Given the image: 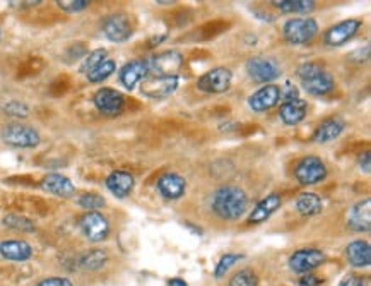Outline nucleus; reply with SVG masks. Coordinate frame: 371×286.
I'll return each mask as SVG.
<instances>
[{
    "instance_id": "obj_1",
    "label": "nucleus",
    "mask_w": 371,
    "mask_h": 286,
    "mask_svg": "<svg viewBox=\"0 0 371 286\" xmlns=\"http://www.w3.org/2000/svg\"><path fill=\"white\" fill-rule=\"evenodd\" d=\"M210 209L216 216L226 221L240 220L248 211V196L243 189L225 185L210 197Z\"/></svg>"
},
{
    "instance_id": "obj_2",
    "label": "nucleus",
    "mask_w": 371,
    "mask_h": 286,
    "mask_svg": "<svg viewBox=\"0 0 371 286\" xmlns=\"http://www.w3.org/2000/svg\"><path fill=\"white\" fill-rule=\"evenodd\" d=\"M298 78L305 91L311 96H327L335 88L334 75L327 73L323 65L317 62H306V64L299 65Z\"/></svg>"
},
{
    "instance_id": "obj_3",
    "label": "nucleus",
    "mask_w": 371,
    "mask_h": 286,
    "mask_svg": "<svg viewBox=\"0 0 371 286\" xmlns=\"http://www.w3.org/2000/svg\"><path fill=\"white\" fill-rule=\"evenodd\" d=\"M327 165L322 161V158L315 157V154L303 157L294 166V179L303 187L322 184L327 179Z\"/></svg>"
},
{
    "instance_id": "obj_4",
    "label": "nucleus",
    "mask_w": 371,
    "mask_h": 286,
    "mask_svg": "<svg viewBox=\"0 0 371 286\" xmlns=\"http://www.w3.org/2000/svg\"><path fill=\"white\" fill-rule=\"evenodd\" d=\"M2 141L7 146H12V148L31 149L40 144L41 136L35 127L19 124V122H12V124H7L2 129Z\"/></svg>"
},
{
    "instance_id": "obj_5",
    "label": "nucleus",
    "mask_w": 371,
    "mask_h": 286,
    "mask_svg": "<svg viewBox=\"0 0 371 286\" xmlns=\"http://www.w3.org/2000/svg\"><path fill=\"white\" fill-rule=\"evenodd\" d=\"M244 69H247L248 78H250L252 81L264 84V86L265 84H272L276 79H279L282 74L279 62H277L276 58L264 55L248 58Z\"/></svg>"
},
{
    "instance_id": "obj_6",
    "label": "nucleus",
    "mask_w": 371,
    "mask_h": 286,
    "mask_svg": "<svg viewBox=\"0 0 371 286\" xmlns=\"http://www.w3.org/2000/svg\"><path fill=\"white\" fill-rule=\"evenodd\" d=\"M318 35V23L313 18H294L286 21L282 36L289 45L310 43Z\"/></svg>"
},
{
    "instance_id": "obj_7",
    "label": "nucleus",
    "mask_w": 371,
    "mask_h": 286,
    "mask_svg": "<svg viewBox=\"0 0 371 286\" xmlns=\"http://www.w3.org/2000/svg\"><path fill=\"white\" fill-rule=\"evenodd\" d=\"M180 86L178 75H147L141 83V92L146 98L164 100L175 95Z\"/></svg>"
},
{
    "instance_id": "obj_8",
    "label": "nucleus",
    "mask_w": 371,
    "mask_h": 286,
    "mask_svg": "<svg viewBox=\"0 0 371 286\" xmlns=\"http://www.w3.org/2000/svg\"><path fill=\"white\" fill-rule=\"evenodd\" d=\"M231 84H233V73L227 67H214L197 79V90L209 95H221L230 91Z\"/></svg>"
},
{
    "instance_id": "obj_9",
    "label": "nucleus",
    "mask_w": 371,
    "mask_h": 286,
    "mask_svg": "<svg viewBox=\"0 0 371 286\" xmlns=\"http://www.w3.org/2000/svg\"><path fill=\"white\" fill-rule=\"evenodd\" d=\"M327 255L326 252L320 249H301L296 250L294 254H291L288 260L291 271H294L296 275H310L311 271L322 266L326 263Z\"/></svg>"
},
{
    "instance_id": "obj_10",
    "label": "nucleus",
    "mask_w": 371,
    "mask_h": 286,
    "mask_svg": "<svg viewBox=\"0 0 371 286\" xmlns=\"http://www.w3.org/2000/svg\"><path fill=\"white\" fill-rule=\"evenodd\" d=\"M84 237L92 243H100L107 240L109 235V221L103 213L87 211L79 221Z\"/></svg>"
},
{
    "instance_id": "obj_11",
    "label": "nucleus",
    "mask_w": 371,
    "mask_h": 286,
    "mask_svg": "<svg viewBox=\"0 0 371 286\" xmlns=\"http://www.w3.org/2000/svg\"><path fill=\"white\" fill-rule=\"evenodd\" d=\"M362 26L361 19H344L340 23L334 24L332 28H328L323 35V43L330 48H337V46H343L348 43L349 40H353L357 35Z\"/></svg>"
},
{
    "instance_id": "obj_12",
    "label": "nucleus",
    "mask_w": 371,
    "mask_h": 286,
    "mask_svg": "<svg viewBox=\"0 0 371 286\" xmlns=\"http://www.w3.org/2000/svg\"><path fill=\"white\" fill-rule=\"evenodd\" d=\"M147 60L151 75H178V70L183 65V55L178 50H166Z\"/></svg>"
},
{
    "instance_id": "obj_13",
    "label": "nucleus",
    "mask_w": 371,
    "mask_h": 286,
    "mask_svg": "<svg viewBox=\"0 0 371 286\" xmlns=\"http://www.w3.org/2000/svg\"><path fill=\"white\" fill-rule=\"evenodd\" d=\"M103 33L104 36L108 38L109 41L113 43H124V41L130 40V36L134 35V28L132 23H130V18L127 14H112L108 16L107 19L103 21Z\"/></svg>"
},
{
    "instance_id": "obj_14",
    "label": "nucleus",
    "mask_w": 371,
    "mask_h": 286,
    "mask_svg": "<svg viewBox=\"0 0 371 286\" xmlns=\"http://www.w3.org/2000/svg\"><path fill=\"white\" fill-rule=\"evenodd\" d=\"M92 102H95L98 112L108 117L120 115L125 108V96L120 91L112 90V88H101V90L96 91Z\"/></svg>"
},
{
    "instance_id": "obj_15",
    "label": "nucleus",
    "mask_w": 371,
    "mask_h": 286,
    "mask_svg": "<svg viewBox=\"0 0 371 286\" xmlns=\"http://www.w3.org/2000/svg\"><path fill=\"white\" fill-rule=\"evenodd\" d=\"M149 75V60L147 58H136L125 64L118 73V79H120L122 86L125 90L132 91Z\"/></svg>"
},
{
    "instance_id": "obj_16",
    "label": "nucleus",
    "mask_w": 371,
    "mask_h": 286,
    "mask_svg": "<svg viewBox=\"0 0 371 286\" xmlns=\"http://www.w3.org/2000/svg\"><path fill=\"white\" fill-rule=\"evenodd\" d=\"M281 103V86L277 84H265V86L257 90L254 95L248 98V107L257 113L269 112L274 107Z\"/></svg>"
},
{
    "instance_id": "obj_17",
    "label": "nucleus",
    "mask_w": 371,
    "mask_h": 286,
    "mask_svg": "<svg viewBox=\"0 0 371 286\" xmlns=\"http://www.w3.org/2000/svg\"><path fill=\"white\" fill-rule=\"evenodd\" d=\"M156 187H158V192L161 194V197H164L166 201H178L187 192V180L178 174L168 171V174L159 176Z\"/></svg>"
},
{
    "instance_id": "obj_18",
    "label": "nucleus",
    "mask_w": 371,
    "mask_h": 286,
    "mask_svg": "<svg viewBox=\"0 0 371 286\" xmlns=\"http://www.w3.org/2000/svg\"><path fill=\"white\" fill-rule=\"evenodd\" d=\"M136 179L127 170H115L107 176V189L117 199H125L132 194Z\"/></svg>"
},
{
    "instance_id": "obj_19",
    "label": "nucleus",
    "mask_w": 371,
    "mask_h": 286,
    "mask_svg": "<svg viewBox=\"0 0 371 286\" xmlns=\"http://www.w3.org/2000/svg\"><path fill=\"white\" fill-rule=\"evenodd\" d=\"M348 226L356 233H366L371 230V199L360 201L353 206L349 211Z\"/></svg>"
},
{
    "instance_id": "obj_20",
    "label": "nucleus",
    "mask_w": 371,
    "mask_h": 286,
    "mask_svg": "<svg viewBox=\"0 0 371 286\" xmlns=\"http://www.w3.org/2000/svg\"><path fill=\"white\" fill-rule=\"evenodd\" d=\"M41 189L48 194H53L57 197H64V199H69L75 194V185L72 184V180L69 176L62 175V174H48L41 180Z\"/></svg>"
},
{
    "instance_id": "obj_21",
    "label": "nucleus",
    "mask_w": 371,
    "mask_h": 286,
    "mask_svg": "<svg viewBox=\"0 0 371 286\" xmlns=\"http://www.w3.org/2000/svg\"><path fill=\"white\" fill-rule=\"evenodd\" d=\"M281 206H282V196L277 194V192H272V194L264 197V199L255 206L254 211H250V214H248L247 221L250 223V225H260V223L267 221L269 218L281 208Z\"/></svg>"
},
{
    "instance_id": "obj_22",
    "label": "nucleus",
    "mask_w": 371,
    "mask_h": 286,
    "mask_svg": "<svg viewBox=\"0 0 371 286\" xmlns=\"http://www.w3.org/2000/svg\"><path fill=\"white\" fill-rule=\"evenodd\" d=\"M308 115V103L301 98L288 100L282 102L279 108V119L286 125H298L306 119Z\"/></svg>"
},
{
    "instance_id": "obj_23",
    "label": "nucleus",
    "mask_w": 371,
    "mask_h": 286,
    "mask_svg": "<svg viewBox=\"0 0 371 286\" xmlns=\"http://www.w3.org/2000/svg\"><path fill=\"white\" fill-rule=\"evenodd\" d=\"M344 129H345V122L344 119H340V117H330V119H326L317 129H315L313 142H317V144H327V142L335 141V139L344 132Z\"/></svg>"
},
{
    "instance_id": "obj_24",
    "label": "nucleus",
    "mask_w": 371,
    "mask_h": 286,
    "mask_svg": "<svg viewBox=\"0 0 371 286\" xmlns=\"http://www.w3.org/2000/svg\"><path fill=\"white\" fill-rule=\"evenodd\" d=\"M0 255L14 263H26L33 258V247L26 240H4L0 242Z\"/></svg>"
},
{
    "instance_id": "obj_25",
    "label": "nucleus",
    "mask_w": 371,
    "mask_h": 286,
    "mask_svg": "<svg viewBox=\"0 0 371 286\" xmlns=\"http://www.w3.org/2000/svg\"><path fill=\"white\" fill-rule=\"evenodd\" d=\"M345 258L353 268L365 269L371 264V247L366 240H354L345 247Z\"/></svg>"
},
{
    "instance_id": "obj_26",
    "label": "nucleus",
    "mask_w": 371,
    "mask_h": 286,
    "mask_svg": "<svg viewBox=\"0 0 371 286\" xmlns=\"http://www.w3.org/2000/svg\"><path fill=\"white\" fill-rule=\"evenodd\" d=\"M296 211L301 216H317V214L323 211L322 197L318 194H313V192H303L296 199Z\"/></svg>"
},
{
    "instance_id": "obj_27",
    "label": "nucleus",
    "mask_w": 371,
    "mask_h": 286,
    "mask_svg": "<svg viewBox=\"0 0 371 286\" xmlns=\"http://www.w3.org/2000/svg\"><path fill=\"white\" fill-rule=\"evenodd\" d=\"M272 6L284 14H308V12L315 11L317 2L313 0H274Z\"/></svg>"
},
{
    "instance_id": "obj_28",
    "label": "nucleus",
    "mask_w": 371,
    "mask_h": 286,
    "mask_svg": "<svg viewBox=\"0 0 371 286\" xmlns=\"http://www.w3.org/2000/svg\"><path fill=\"white\" fill-rule=\"evenodd\" d=\"M107 263H108V254L100 249L86 252V254L81 258V268L86 269V271H100V269L107 266Z\"/></svg>"
},
{
    "instance_id": "obj_29",
    "label": "nucleus",
    "mask_w": 371,
    "mask_h": 286,
    "mask_svg": "<svg viewBox=\"0 0 371 286\" xmlns=\"http://www.w3.org/2000/svg\"><path fill=\"white\" fill-rule=\"evenodd\" d=\"M117 70V62L113 58H104L100 65H96L91 73H87V81L92 84H98L107 81L112 74H115Z\"/></svg>"
},
{
    "instance_id": "obj_30",
    "label": "nucleus",
    "mask_w": 371,
    "mask_h": 286,
    "mask_svg": "<svg viewBox=\"0 0 371 286\" xmlns=\"http://www.w3.org/2000/svg\"><path fill=\"white\" fill-rule=\"evenodd\" d=\"M2 223L6 228L21 231V233H33V231L36 230L35 223L29 220V218L21 216V214H14V213L7 214V216L2 220Z\"/></svg>"
},
{
    "instance_id": "obj_31",
    "label": "nucleus",
    "mask_w": 371,
    "mask_h": 286,
    "mask_svg": "<svg viewBox=\"0 0 371 286\" xmlns=\"http://www.w3.org/2000/svg\"><path fill=\"white\" fill-rule=\"evenodd\" d=\"M242 259H243L242 254H231V252H227V254H225L221 259H219L216 268H214V277H216V280H222V277L226 276V272Z\"/></svg>"
},
{
    "instance_id": "obj_32",
    "label": "nucleus",
    "mask_w": 371,
    "mask_h": 286,
    "mask_svg": "<svg viewBox=\"0 0 371 286\" xmlns=\"http://www.w3.org/2000/svg\"><path fill=\"white\" fill-rule=\"evenodd\" d=\"M77 204L87 209V211H98V209H103L107 206V201H104L103 196L96 194V192H86V194L79 197Z\"/></svg>"
},
{
    "instance_id": "obj_33",
    "label": "nucleus",
    "mask_w": 371,
    "mask_h": 286,
    "mask_svg": "<svg viewBox=\"0 0 371 286\" xmlns=\"http://www.w3.org/2000/svg\"><path fill=\"white\" fill-rule=\"evenodd\" d=\"M227 286H259V276L252 269H242L233 275Z\"/></svg>"
},
{
    "instance_id": "obj_34",
    "label": "nucleus",
    "mask_w": 371,
    "mask_h": 286,
    "mask_svg": "<svg viewBox=\"0 0 371 286\" xmlns=\"http://www.w3.org/2000/svg\"><path fill=\"white\" fill-rule=\"evenodd\" d=\"M104 58H107V50H104V48L95 50V52H91L90 55L84 57V60H82V64H81V69H79V70H81L82 74L91 73V70L95 69L96 65H100L101 62L104 60Z\"/></svg>"
},
{
    "instance_id": "obj_35",
    "label": "nucleus",
    "mask_w": 371,
    "mask_h": 286,
    "mask_svg": "<svg viewBox=\"0 0 371 286\" xmlns=\"http://www.w3.org/2000/svg\"><path fill=\"white\" fill-rule=\"evenodd\" d=\"M4 112L9 117H16V119H26L29 115V107L23 102H9L4 105Z\"/></svg>"
},
{
    "instance_id": "obj_36",
    "label": "nucleus",
    "mask_w": 371,
    "mask_h": 286,
    "mask_svg": "<svg viewBox=\"0 0 371 286\" xmlns=\"http://www.w3.org/2000/svg\"><path fill=\"white\" fill-rule=\"evenodd\" d=\"M57 6L65 12H81L91 6L87 0H58Z\"/></svg>"
},
{
    "instance_id": "obj_37",
    "label": "nucleus",
    "mask_w": 371,
    "mask_h": 286,
    "mask_svg": "<svg viewBox=\"0 0 371 286\" xmlns=\"http://www.w3.org/2000/svg\"><path fill=\"white\" fill-rule=\"evenodd\" d=\"M36 286H74V285H72V281L67 280V277L52 276V277H45V280H41Z\"/></svg>"
},
{
    "instance_id": "obj_38",
    "label": "nucleus",
    "mask_w": 371,
    "mask_h": 286,
    "mask_svg": "<svg viewBox=\"0 0 371 286\" xmlns=\"http://www.w3.org/2000/svg\"><path fill=\"white\" fill-rule=\"evenodd\" d=\"M337 286H370V283H368V280H366V277L345 275Z\"/></svg>"
},
{
    "instance_id": "obj_39",
    "label": "nucleus",
    "mask_w": 371,
    "mask_h": 286,
    "mask_svg": "<svg viewBox=\"0 0 371 286\" xmlns=\"http://www.w3.org/2000/svg\"><path fill=\"white\" fill-rule=\"evenodd\" d=\"M348 58L351 62H357V64H362V62H368L370 60V46H365V48L356 50V52H353Z\"/></svg>"
},
{
    "instance_id": "obj_40",
    "label": "nucleus",
    "mask_w": 371,
    "mask_h": 286,
    "mask_svg": "<svg viewBox=\"0 0 371 286\" xmlns=\"http://www.w3.org/2000/svg\"><path fill=\"white\" fill-rule=\"evenodd\" d=\"M323 280L317 275H303L301 280H299L298 286H322Z\"/></svg>"
},
{
    "instance_id": "obj_41",
    "label": "nucleus",
    "mask_w": 371,
    "mask_h": 286,
    "mask_svg": "<svg viewBox=\"0 0 371 286\" xmlns=\"http://www.w3.org/2000/svg\"><path fill=\"white\" fill-rule=\"evenodd\" d=\"M360 168L365 174H370L371 170V157H370V151H366L365 154H361L360 157Z\"/></svg>"
},
{
    "instance_id": "obj_42",
    "label": "nucleus",
    "mask_w": 371,
    "mask_h": 286,
    "mask_svg": "<svg viewBox=\"0 0 371 286\" xmlns=\"http://www.w3.org/2000/svg\"><path fill=\"white\" fill-rule=\"evenodd\" d=\"M168 285H170V286H188L183 280H180V277H173V280H170V283H168Z\"/></svg>"
},
{
    "instance_id": "obj_43",
    "label": "nucleus",
    "mask_w": 371,
    "mask_h": 286,
    "mask_svg": "<svg viewBox=\"0 0 371 286\" xmlns=\"http://www.w3.org/2000/svg\"><path fill=\"white\" fill-rule=\"evenodd\" d=\"M0 40H2V29H0Z\"/></svg>"
}]
</instances>
